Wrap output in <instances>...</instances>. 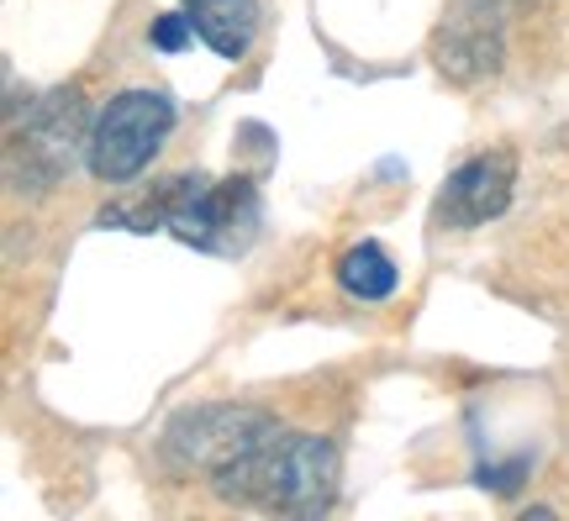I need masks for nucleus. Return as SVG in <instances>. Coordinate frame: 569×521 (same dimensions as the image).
I'll list each match as a JSON object with an SVG mask.
<instances>
[{"label": "nucleus", "instance_id": "obj_1", "mask_svg": "<svg viewBox=\"0 0 569 521\" xmlns=\"http://www.w3.org/2000/svg\"><path fill=\"white\" fill-rule=\"evenodd\" d=\"M264 221L259 184L248 174L232 180H211V174H169L159 180L142 201L132 206H106L101 227H127V232H174L184 248L201 253H222L238 259L253 248Z\"/></svg>", "mask_w": 569, "mask_h": 521}, {"label": "nucleus", "instance_id": "obj_2", "mask_svg": "<svg viewBox=\"0 0 569 521\" xmlns=\"http://www.w3.org/2000/svg\"><path fill=\"white\" fill-rule=\"evenodd\" d=\"M211 490H217V501L243 505V511L322 517L338 501V448L317 432L269 427Z\"/></svg>", "mask_w": 569, "mask_h": 521}, {"label": "nucleus", "instance_id": "obj_3", "mask_svg": "<svg viewBox=\"0 0 569 521\" xmlns=\"http://www.w3.org/2000/svg\"><path fill=\"white\" fill-rule=\"evenodd\" d=\"M269 427H280V421L259 405H190L163 427L159 459L163 469H174L184 480L217 484Z\"/></svg>", "mask_w": 569, "mask_h": 521}, {"label": "nucleus", "instance_id": "obj_4", "mask_svg": "<svg viewBox=\"0 0 569 521\" xmlns=\"http://www.w3.org/2000/svg\"><path fill=\"white\" fill-rule=\"evenodd\" d=\"M169 132H174V101L163 90H142V84L117 90L90 127L84 163L101 184H132L153 163Z\"/></svg>", "mask_w": 569, "mask_h": 521}, {"label": "nucleus", "instance_id": "obj_5", "mask_svg": "<svg viewBox=\"0 0 569 521\" xmlns=\"http://www.w3.org/2000/svg\"><path fill=\"white\" fill-rule=\"evenodd\" d=\"M80 148H90L80 90L42 96V101L27 106V121L11 132V148H6L11 184L17 190H48V184H59L74 169Z\"/></svg>", "mask_w": 569, "mask_h": 521}, {"label": "nucleus", "instance_id": "obj_6", "mask_svg": "<svg viewBox=\"0 0 569 521\" xmlns=\"http://www.w3.org/2000/svg\"><path fill=\"white\" fill-rule=\"evenodd\" d=\"M511 190H517V153L511 148H490V153H475L465 159L448 184L432 201V227L443 232H475L486 227L490 217H501L511 206Z\"/></svg>", "mask_w": 569, "mask_h": 521}, {"label": "nucleus", "instance_id": "obj_7", "mask_svg": "<svg viewBox=\"0 0 569 521\" xmlns=\"http://www.w3.org/2000/svg\"><path fill=\"white\" fill-rule=\"evenodd\" d=\"M432 63L448 80H486L501 69V17L496 0H453L443 27L432 32Z\"/></svg>", "mask_w": 569, "mask_h": 521}, {"label": "nucleus", "instance_id": "obj_8", "mask_svg": "<svg viewBox=\"0 0 569 521\" xmlns=\"http://www.w3.org/2000/svg\"><path fill=\"white\" fill-rule=\"evenodd\" d=\"M184 17L196 21V38L217 59H243L259 32V0H184Z\"/></svg>", "mask_w": 569, "mask_h": 521}, {"label": "nucleus", "instance_id": "obj_9", "mask_svg": "<svg viewBox=\"0 0 569 521\" xmlns=\"http://www.w3.org/2000/svg\"><path fill=\"white\" fill-rule=\"evenodd\" d=\"M332 274H338V284H343L353 301H390L396 284H401V269H396V259H390L380 242H353Z\"/></svg>", "mask_w": 569, "mask_h": 521}, {"label": "nucleus", "instance_id": "obj_10", "mask_svg": "<svg viewBox=\"0 0 569 521\" xmlns=\"http://www.w3.org/2000/svg\"><path fill=\"white\" fill-rule=\"evenodd\" d=\"M190 38H196V21L184 17V11H163V17H153V27H148V42H153L159 53H180Z\"/></svg>", "mask_w": 569, "mask_h": 521}, {"label": "nucleus", "instance_id": "obj_11", "mask_svg": "<svg viewBox=\"0 0 569 521\" xmlns=\"http://www.w3.org/2000/svg\"><path fill=\"white\" fill-rule=\"evenodd\" d=\"M528 469H532L528 453H517V459H507V463H480V484L496 490V495H511L517 484L528 480Z\"/></svg>", "mask_w": 569, "mask_h": 521}]
</instances>
